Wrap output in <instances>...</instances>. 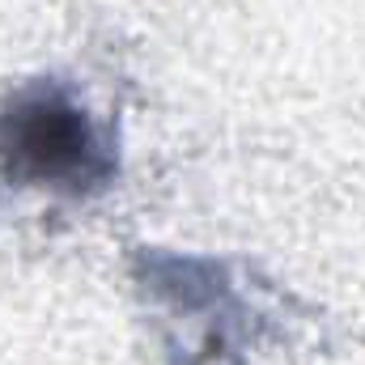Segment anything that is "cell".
Returning <instances> with one entry per match:
<instances>
[{"instance_id": "6da1fadb", "label": "cell", "mask_w": 365, "mask_h": 365, "mask_svg": "<svg viewBox=\"0 0 365 365\" xmlns=\"http://www.w3.org/2000/svg\"><path fill=\"white\" fill-rule=\"evenodd\" d=\"M119 179V140L64 77H34L0 102V182L86 204Z\"/></svg>"}]
</instances>
